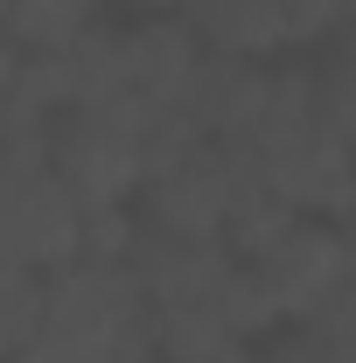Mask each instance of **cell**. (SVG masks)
Wrapping results in <instances>:
<instances>
[{"instance_id":"cell-1","label":"cell","mask_w":356,"mask_h":363,"mask_svg":"<svg viewBox=\"0 0 356 363\" xmlns=\"http://www.w3.org/2000/svg\"><path fill=\"white\" fill-rule=\"evenodd\" d=\"M49 175L77 196V210H126L140 189V98H98L56 112L43 133Z\"/></svg>"},{"instance_id":"cell-2","label":"cell","mask_w":356,"mask_h":363,"mask_svg":"<svg viewBox=\"0 0 356 363\" xmlns=\"http://www.w3.org/2000/svg\"><path fill=\"white\" fill-rule=\"evenodd\" d=\"M245 272L259 279V294H266V308L279 321H301L321 294L350 286V245H343L335 217H314V224L294 217L279 238H266V245L245 259Z\"/></svg>"},{"instance_id":"cell-3","label":"cell","mask_w":356,"mask_h":363,"mask_svg":"<svg viewBox=\"0 0 356 363\" xmlns=\"http://www.w3.org/2000/svg\"><path fill=\"white\" fill-rule=\"evenodd\" d=\"M147 196V230H168V238H223V203H230V182H223V147H189L168 168L140 175Z\"/></svg>"},{"instance_id":"cell-4","label":"cell","mask_w":356,"mask_h":363,"mask_svg":"<svg viewBox=\"0 0 356 363\" xmlns=\"http://www.w3.org/2000/svg\"><path fill=\"white\" fill-rule=\"evenodd\" d=\"M266 77L272 70L245 63V56L203 49L196 70H189V91H182V112L196 119V133L210 140V147H230V140L252 133V119H259V105H266Z\"/></svg>"},{"instance_id":"cell-5","label":"cell","mask_w":356,"mask_h":363,"mask_svg":"<svg viewBox=\"0 0 356 363\" xmlns=\"http://www.w3.org/2000/svg\"><path fill=\"white\" fill-rule=\"evenodd\" d=\"M196 56H203V43L189 35V21H182V14H147L140 28L119 35L126 98H140V105H182Z\"/></svg>"},{"instance_id":"cell-6","label":"cell","mask_w":356,"mask_h":363,"mask_svg":"<svg viewBox=\"0 0 356 363\" xmlns=\"http://www.w3.org/2000/svg\"><path fill=\"white\" fill-rule=\"evenodd\" d=\"M98 0H7V43L14 49H56L77 28H91Z\"/></svg>"},{"instance_id":"cell-7","label":"cell","mask_w":356,"mask_h":363,"mask_svg":"<svg viewBox=\"0 0 356 363\" xmlns=\"http://www.w3.org/2000/svg\"><path fill=\"white\" fill-rule=\"evenodd\" d=\"M14 63H21V49H14V43H7V35H0V84L14 77Z\"/></svg>"},{"instance_id":"cell-8","label":"cell","mask_w":356,"mask_h":363,"mask_svg":"<svg viewBox=\"0 0 356 363\" xmlns=\"http://www.w3.org/2000/svg\"><path fill=\"white\" fill-rule=\"evenodd\" d=\"M133 7H147V14H182L189 0H133Z\"/></svg>"},{"instance_id":"cell-9","label":"cell","mask_w":356,"mask_h":363,"mask_svg":"<svg viewBox=\"0 0 356 363\" xmlns=\"http://www.w3.org/2000/svg\"><path fill=\"white\" fill-rule=\"evenodd\" d=\"M210 363H259V357H245V350H223V357H210Z\"/></svg>"},{"instance_id":"cell-10","label":"cell","mask_w":356,"mask_h":363,"mask_svg":"<svg viewBox=\"0 0 356 363\" xmlns=\"http://www.w3.org/2000/svg\"><path fill=\"white\" fill-rule=\"evenodd\" d=\"M0 35H7V0H0Z\"/></svg>"}]
</instances>
